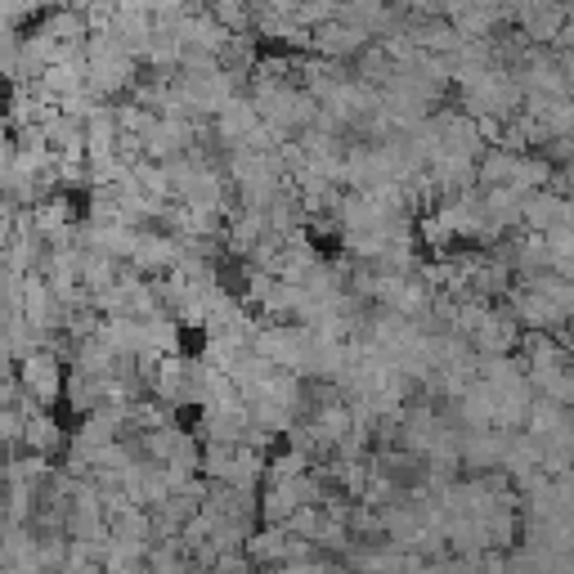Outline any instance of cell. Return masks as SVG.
<instances>
[{"label": "cell", "mask_w": 574, "mask_h": 574, "mask_svg": "<svg viewBox=\"0 0 574 574\" xmlns=\"http://www.w3.org/2000/svg\"><path fill=\"white\" fill-rule=\"evenodd\" d=\"M14 373L23 378L28 395H32L41 408H50L54 400H63V391H67V378H63V369H59V354H54V350H28L19 364H14Z\"/></svg>", "instance_id": "cell-1"}, {"label": "cell", "mask_w": 574, "mask_h": 574, "mask_svg": "<svg viewBox=\"0 0 574 574\" xmlns=\"http://www.w3.org/2000/svg\"><path fill=\"white\" fill-rule=\"evenodd\" d=\"M570 19H574V6H565V0H525V6H517V28L534 45H556Z\"/></svg>", "instance_id": "cell-2"}, {"label": "cell", "mask_w": 574, "mask_h": 574, "mask_svg": "<svg viewBox=\"0 0 574 574\" xmlns=\"http://www.w3.org/2000/svg\"><path fill=\"white\" fill-rule=\"evenodd\" d=\"M508 306L517 310V319L525 323V328H539V332H561L565 323H570V315L552 301V297H543L539 287H530V283H512V293H508Z\"/></svg>", "instance_id": "cell-3"}, {"label": "cell", "mask_w": 574, "mask_h": 574, "mask_svg": "<svg viewBox=\"0 0 574 574\" xmlns=\"http://www.w3.org/2000/svg\"><path fill=\"white\" fill-rule=\"evenodd\" d=\"M369 45H373V32H369V28H359V23H350V19H332V23L315 28V50H310V54L354 63Z\"/></svg>", "instance_id": "cell-4"}, {"label": "cell", "mask_w": 574, "mask_h": 574, "mask_svg": "<svg viewBox=\"0 0 574 574\" xmlns=\"http://www.w3.org/2000/svg\"><path fill=\"white\" fill-rule=\"evenodd\" d=\"M556 225H574V198H565L556 189H534L525 198V211H521V230L552 234Z\"/></svg>", "instance_id": "cell-5"}, {"label": "cell", "mask_w": 574, "mask_h": 574, "mask_svg": "<svg viewBox=\"0 0 574 574\" xmlns=\"http://www.w3.org/2000/svg\"><path fill=\"white\" fill-rule=\"evenodd\" d=\"M261 121H265V117H261L256 99H252V95H234L221 113H215V139H221L225 149H238V144H243Z\"/></svg>", "instance_id": "cell-6"}, {"label": "cell", "mask_w": 574, "mask_h": 574, "mask_svg": "<svg viewBox=\"0 0 574 574\" xmlns=\"http://www.w3.org/2000/svg\"><path fill=\"white\" fill-rule=\"evenodd\" d=\"M574 426V413H570V404H561V400H552V395H534V404H530V417H525V431L534 440H556L561 431H570Z\"/></svg>", "instance_id": "cell-7"}, {"label": "cell", "mask_w": 574, "mask_h": 574, "mask_svg": "<svg viewBox=\"0 0 574 574\" xmlns=\"http://www.w3.org/2000/svg\"><path fill=\"white\" fill-rule=\"evenodd\" d=\"M117 359H121V354L95 332V337L77 341V350H72V369L86 373V378H113V373H117Z\"/></svg>", "instance_id": "cell-8"}, {"label": "cell", "mask_w": 574, "mask_h": 574, "mask_svg": "<svg viewBox=\"0 0 574 574\" xmlns=\"http://www.w3.org/2000/svg\"><path fill=\"white\" fill-rule=\"evenodd\" d=\"M99 337H104L117 354H139L144 346H149V332H144V319H135V315H113V319H104Z\"/></svg>", "instance_id": "cell-9"}, {"label": "cell", "mask_w": 574, "mask_h": 574, "mask_svg": "<svg viewBox=\"0 0 574 574\" xmlns=\"http://www.w3.org/2000/svg\"><path fill=\"white\" fill-rule=\"evenodd\" d=\"M23 449H32V454H59V449H67V436L59 431V422L50 417V408H41V413H32L28 417V436H23Z\"/></svg>", "instance_id": "cell-10"}, {"label": "cell", "mask_w": 574, "mask_h": 574, "mask_svg": "<svg viewBox=\"0 0 574 574\" xmlns=\"http://www.w3.org/2000/svg\"><path fill=\"white\" fill-rule=\"evenodd\" d=\"M247 556L252 565H283L287 561V525H261L252 539H247Z\"/></svg>", "instance_id": "cell-11"}, {"label": "cell", "mask_w": 574, "mask_h": 574, "mask_svg": "<svg viewBox=\"0 0 574 574\" xmlns=\"http://www.w3.org/2000/svg\"><path fill=\"white\" fill-rule=\"evenodd\" d=\"M117 539H144V543H153V512L149 508H139V502H126V508L108 521Z\"/></svg>", "instance_id": "cell-12"}, {"label": "cell", "mask_w": 574, "mask_h": 574, "mask_svg": "<svg viewBox=\"0 0 574 574\" xmlns=\"http://www.w3.org/2000/svg\"><path fill=\"white\" fill-rule=\"evenodd\" d=\"M517 158H521V153H512V149H485V158H480V189L512 184Z\"/></svg>", "instance_id": "cell-13"}, {"label": "cell", "mask_w": 574, "mask_h": 574, "mask_svg": "<svg viewBox=\"0 0 574 574\" xmlns=\"http://www.w3.org/2000/svg\"><path fill=\"white\" fill-rule=\"evenodd\" d=\"M206 14L221 23V28H230V32H252L256 28V10L243 6V0H211Z\"/></svg>", "instance_id": "cell-14"}, {"label": "cell", "mask_w": 574, "mask_h": 574, "mask_svg": "<svg viewBox=\"0 0 574 574\" xmlns=\"http://www.w3.org/2000/svg\"><path fill=\"white\" fill-rule=\"evenodd\" d=\"M144 332H149V346L162 350V354H176V350H180V319H176L171 310L144 319Z\"/></svg>", "instance_id": "cell-15"}, {"label": "cell", "mask_w": 574, "mask_h": 574, "mask_svg": "<svg viewBox=\"0 0 574 574\" xmlns=\"http://www.w3.org/2000/svg\"><path fill=\"white\" fill-rule=\"evenodd\" d=\"M238 445H202V476L206 480H234Z\"/></svg>", "instance_id": "cell-16"}, {"label": "cell", "mask_w": 574, "mask_h": 574, "mask_svg": "<svg viewBox=\"0 0 574 574\" xmlns=\"http://www.w3.org/2000/svg\"><path fill=\"white\" fill-rule=\"evenodd\" d=\"M153 121H158V113L144 108L139 99H117V126H121V135H144Z\"/></svg>", "instance_id": "cell-17"}, {"label": "cell", "mask_w": 574, "mask_h": 574, "mask_svg": "<svg viewBox=\"0 0 574 574\" xmlns=\"http://www.w3.org/2000/svg\"><path fill=\"white\" fill-rule=\"evenodd\" d=\"M301 28H323V23H332V19H341V0H301L297 6V14H293Z\"/></svg>", "instance_id": "cell-18"}, {"label": "cell", "mask_w": 574, "mask_h": 574, "mask_svg": "<svg viewBox=\"0 0 574 574\" xmlns=\"http://www.w3.org/2000/svg\"><path fill=\"white\" fill-rule=\"evenodd\" d=\"M323 525H328V512L319 508V502H306V508H301L293 521H287V530H293L297 539H315V543H319Z\"/></svg>", "instance_id": "cell-19"}, {"label": "cell", "mask_w": 574, "mask_h": 574, "mask_svg": "<svg viewBox=\"0 0 574 574\" xmlns=\"http://www.w3.org/2000/svg\"><path fill=\"white\" fill-rule=\"evenodd\" d=\"M543 158H548L552 167H574V130L561 135V139H552L548 149H543Z\"/></svg>", "instance_id": "cell-20"}, {"label": "cell", "mask_w": 574, "mask_h": 574, "mask_svg": "<svg viewBox=\"0 0 574 574\" xmlns=\"http://www.w3.org/2000/svg\"><path fill=\"white\" fill-rule=\"evenodd\" d=\"M565 404L574 408V364H570V386H565Z\"/></svg>", "instance_id": "cell-21"}, {"label": "cell", "mask_w": 574, "mask_h": 574, "mask_svg": "<svg viewBox=\"0 0 574 574\" xmlns=\"http://www.w3.org/2000/svg\"><path fill=\"white\" fill-rule=\"evenodd\" d=\"M386 6H395V10H404V6H408V0H386Z\"/></svg>", "instance_id": "cell-22"}, {"label": "cell", "mask_w": 574, "mask_h": 574, "mask_svg": "<svg viewBox=\"0 0 574 574\" xmlns=\"http://www.w3.org/2000/svg\"><path fill=\"white\" fill-rule=\"evenodd\" d=\"M565 328H574V310H570V323H565Z\"/></svg>", "instance_id": "cell-23"}]
</instances>
